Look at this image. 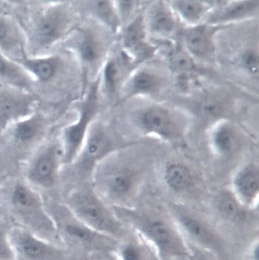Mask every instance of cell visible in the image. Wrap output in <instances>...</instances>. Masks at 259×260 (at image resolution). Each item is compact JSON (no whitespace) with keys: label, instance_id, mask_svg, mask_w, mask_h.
<instances>
[{"label":"cell","instance_id":"obj_1","mask_svg":"<svg viewBox=\"0 0 259 260\" xmlns=\"http://www.w3.org/2000/svg\"><path fill=\"white\" fill-rule=\"evenodd\" d=\"M0 208L16 225L55 244L57 232L40 192L23 178L14 180L6 189Z\"/></svg>","mask_w":259,"mask_h":260},{"label":"cell","instance_id":"obj_2","mask_svg":"<svg viewBox=\"0 0 259 260\" xmlns=\"http://www.w3.org/2000/svg\"><path fill=\"white\" fill-rule=\"evenodd\" d=\"M72 2L50 3L41 9L24 30L26 55L38 56L66 41L79 24V15Z\"/></svg>","mask_w":259,"mask_h":260},{"label":"cell","instance_id":"obj_3","mask_svg":"<svg viewBox=\"0 0 259 260\" xmlns=\"http://www.w3.org/2000/svg\"><path fill=\"white\" fill-rule=\"evenodd\" d=\"M114 36L104 26L90 18L80 23L66 40L78 59L85 88L89 81L90 84L100 77L113 50Z\"/></svg>","mask_w":259,"mask_h":260},{"label":"cell","instance_id":"obj_4","mask_svg":"<svg viewBox=\"0 0 259 260\" xmlns=\"http://www.w3.org/2000/svg\"><path fill=\"white\" fill-rule=\"evenodd\" d=\"M92 175L95 192L113 201L130 200L138 185V171L132 159L117 151L100 162Z\"/></svg>","mask_w":259,"mask_h":260},{"label":"cell","instance_id":"obj_5","mask_svg":"<svg viewBox=\"0 0 259 260\" xmlns=\"http://www.w3.org/2000/svg\"><path fill=\"white\" fill-rule=\"evenodd\" d=\"M50 122L43 114H33L11 125L0 137L5 150L22 168L29 156L46 140Z\"/></svg>","mask_w":259,"mask_h":260},{"label":"cell","instance_id":"obj_6","mask_svg":"<svg viewBox=\"0 0 259 260\" xmlns=\"http://www.w3.org/2000/svg\"><path fill=\"white\" fill-rule=\"evenodd\" d=\"M83 99L79 116L64 127L59 138L63 151V164H72L79 154L89 129L101 107V76L90 84Z\"/></svg>","mask_w":259,"mask_h":260},{"label":"cell","instance_id":"obj_7","mask_svg":"<svg viewBox=\"0 0 259 260\" xmlns=\"http://www.w3.org/2000/svg\"><path fill=\"white\" fill-rule=\"evenodd\" d=\"M62 164L63 151L59 138L46 140L22 167L23 178L39 191L50 189L57 181Z\"/></svg>","mask_w":259,"mask_h":260},{"label":"cell","instance_id":"obj_8","mask_svg":"<svg viewBox=\"0 0 259 260\" xmlns=\"http://www.w3.org/2000/svg\"><path fill=\"white\" fill-rule=\"evenodd\" d=\"M139 229L153 243L164 260H183L190 256L189 249L177 228L164 219L135 217Z\"/></svg>","mask_w":259,"mask_h":260},{"label":"cell","instance_id":"obj_9","mask_svg":"<svg viewBox=\"0 0 259 260\" xmlns=\"http://www.w3.org/2000/svg\"><path fill=\"white\" fill-rule=\"evenodd\" d=\"M68 206L77 217L92 229L106 234L117 233L116 219L94 189L75 190L69 198Z\"/></svg>","mask_w":259,"mask_h":260},{"label":"cell","instance_id":"obj_10","mask_svg":"<svg viewBox=\"0 0 259 260\" xmlns=\"http://www.w3.org/2000/svg\"><path fill=\"white\" fill-rule=\"evenodd\" d=\"M146 62L129 77L121 91L117 105L135 98L155 99L167 93L171 84L169 74Z\"/></svg>","mask_w":259,"mask_h":260},{"label":"cell","instance_id":"obj_11","mask_svg":"<svg viewBox=\"0 0 259 260\" xmlns=\"http://www.w3.org/2000/svg\"><path fill=\"white\" fill-rule=\"evenodd\" d=\"M116 143L109 130L103 124L94 122L73 164L82 175H92L100 162L116 151Z\"/></svg>","mask_w":259,"mask_h":260},{"label":"cell","instance_id":"obj_12","mask_svg":"<svg viewBox=\"0 0 259 260\" xmlns=\"http://www.w3.org/2000/svg\"><path fill=\"white\" fill-rule=\"evenodd\" d=\"M39 101L33 92L0 83V137L13 124L35 113Z\"/></svg>","mask_w":259,"mask_h":260},{"label":"cell","instance_id":"obj_13","mask_svg":"<svg viewBox=\"0 0 259 260\" xmlns=\"http://www.w3.org/2000/svg\"><path fill=\"white\" fill-rule=\"evenodd\" d=\"M233 26L213 25L202 23L192 26H183L178 39L198 63L202 62L212 64L216 62L217 55V35L221 30Z\"/></svg>","mask_w":259,"mask_h":260},{"label":"cell","instance_id":"obj_14","mask_svg":"<svg viewBox=\"0 0 259 260\" xmlns=\"http://www.w3.org/2000/svg\"><path fill=\"white\" fill-rule=\"evenodd\" d=\"M146 29L151 42H175L184 26L169 1L149 2L143 11Z\"/></svg>","mask_w":259,"mask_h":260},{"label":"cell","instance_id":"obj_15","mask_svg":"<svg viewBox=\"0 0 259 260\" xmlns=\"http://www.w3.org/2000/svg\"><path fill=\"white\" fill-rule=\"evenodd\" d=\"M15 260H61V251L55 244L15 224L10 234Z\"/></svg>","mask_w":259,"mask_h":260},{"label":"cell","instance_id":"obj_16","mask_svg":"<svg viewBox=\"0 0 259 260\" xmlns=\"http://www.w3.org/2000/svg\"><path fill=\"white\" fill-rule=\"evenodd\" d=\"M144 10L124 26L119 34V47L140 65L149 61L157 49L149 39L144 20Z\"/></svg>","mask_w":259,"mask_h":260},{"label":"cell","instance_id":"obj_17","mask_svg":"<svg viewBox=\"0 0 259 260\" xmlns=\"http://www.w3.org/2000/svg\"><path fill=\"white\" fill-rule=\"evenodd\" d=\"M140 65L120 47L118 51H112L106 60L101 74V83L111 99L117 104L121 91L133 72Z\"/></svg>","mask_w":259,"mask_h":260},{"label":"cell","instance_id":"obj_18","mask_svg":"<svg viewBox=\"0 0 259 260\" xmlns=\"http://www.w3.org/2000/svg\"><path fill=\"white\" fill-rule=\"evenodd\" d=\"M259 1L216 2L204 22L219 26H233L251 20L258 14Z\"/></svg>","mask_w":259,"mask_h":260},{"label":"cell","instance_id":"obj_19","mask_svg":"<svg viewBox=\"0 0 259 260\" xmlns=\"http://www.w3.org/2000/svg\"><path fill=\"white\" fill-rule=\"evenodd\" d=\"M24 29L13 18L0 15V52L16 60L26 54Z\"/></svg>","mask_w":259,"mask_h":260},{"label":"cell","instance_id":"obj_20","mask_svg":"<svg viewBox=\"0 0 259 260\" xmlns=\"http://www.w3.org/2000/svg\"><path fill=\"white\" fill-rule=\"evenodd\" d=\"M179 220L181 229L192 240L218 254L224 251V241L213 227L189 215H181Z\"/></svg>","mask_w":259,"mask_h":260},{"label":"cell","instance_id":"obj_21","mask_svg":"<svg viewBox=\"0 0 259 260\" xmlns=\"http://www.w3.org/2000/svg\"><path fill=\"white\" fill-rule=\"evenodd\" d=\"M167 56V68L173 75L182 79L184 85L200 72L199 63L187 51L178 39L173 44Z\"/></svg>","mask_w":259,"mask_h":260},{"label":"cell","instance_id":"obj_22","mask_svg":"<svg viewBox=\"0 0 259 260\" xmlns=\"http://www.w3.org/2000/svg\"><path fill=\"white\" fill-rule=\"evenodd\" d=\"M171 114L168 110L159 105L147 106L138 114L140 126L148 133L160 136H169L172 128Z\"/></svg>","mask_w":259,"mask_h":260},{"label":"cell","instance_id":"obj_23","mask_svg":"<svg viewBox=\"0 0 259 260\" xmlns=\"http://www.w3.org/2000/svg\"><path fill=\"white\" fill-rule=\"evenodd\" d=\"M177 17L184 26H192L204 22L216 2L169 1Z\"/></svg>","mask_w":259,"mask_h":260},{"label":"cell","instance_id":"obj_24","mask_svg":"<svg viewBox=\"0 0 259 260\" xmlns=\"http://www.w3.org/2000/svg\"><path fill=\"white\" fill-rule=\"evenodd\" d=\"M0 83L33 92V78L17 62L0 52Z\"/></svg>","mask_w":259,"mask_h":260},{"label":"cell","instance_id":"obj_25","mask_svg":"<svg viewBox=\"0 0 259 260\" xmlns=\"http://www.w3.org/2000/svg\"><path fill=\"white\" fill-rule=\"evenodd\" d=\"M85 7L91 16L90 18L98 21L109 29L114 36L120 34L122 25L115 2H85Z\"/></svg>","mask_w":259,"mask_h":260},{"label":"cell","instance_id":"obj_26","mask_svg":"<svg viewBox=\"0 0 259 260\" xmlns=\"http://www.w3.org/2000/svg\"><path fill=\"white\" fill-rule=\"evenodd\" d=\"M236 187L241 197L251 201L256 197L259 189V173L253 166L243 169L235 180Z\"/></svg>","mask_w":259,"mask_h":260},{"label":"cell","instance_id":"obj_27","mask_svg":"<svg viewBox=\"0 0 259 260\" xmlns=\"http://www.w3.org/2000/svg\"><path fill=\"white\" fill-rule=\"evenodd\" d=\"M165 179L168 185L174 191H181L187 189L191 182L189 169L180 164H172L166 169Z\"/></svg>","mask_w":259,"mask_h":260},{"label":"cell","instance_id":"obj_28","mask_svg":"<svg viewBox=\"0 0 259 260\" xmlns=\"http://www.w3.org/2000/svg\"><path fill=\"white\" fill-rule=\"evenodd\" d=\"M15 224L0 208V260H15L10 234Z\"/></svg>","mask_w":259,"mask_h":260},{"label":"cell","instance_id":"obj_29","mask_svg":"<svg viewBox=\"0 0 259 260\" xmlns=\"http://www.w3.org/2000/svg\"><path fill=\"white\" fill-rule=\"evenodd\" d=\"M218 210L226 219L241 221L243 218L242 211L235 199L229 193L221 195L218 202Z\"/></svg>","mask_w":259,"mask_h":260},{"label":"cell","instance_id":"obj_30","mask_svg":"<svg viewBox=\"0 0 259 260\" xmlns=\"http://www.w3.org/2000/svg\"><path fill=\"white\" fill-rule=\"evenodd\" d=\"M214 144L218 151L223 154L231 153L235 149L237 141L231 127L224 125L218 128L214 138Z\"/></svg>","mask_w":259,"mask_h":260},{"label":"cell","instance_id":"obj_31","mask_svg":"<svg viewBox=\"0 0 259 260\" xmlns=\"http://www.w3.org/2000/svg\"><path fill=\"white\" fill-rule=\"evenodd\" d=\"M141 3V2L138 1L115 2L122 27L144 10L141 7L144 5Z\"/></svg>","mask_w":259,"mask_h":260},{"label":"cell","instance_id":"obj_32","mask_svg":"<svg viewBox=\"0 0 259 260\" xmlns=\"http://www.w3.org/2000/svg\"><path fill=\"white\" fill-rule=\"evenodd\" d=\"M67 227V231L70 235L75 236L79 240H88L91 238V235H90L89 232L86 230L82 226L75 224H69Z\"/></svg>","mask_w":259,"mask_h":260},{"label":"cell","instance_id":"obj_33","mask_svg":"<svg viewBox=\"0 0 259 260\" xmlns=\"http://www.w3.org/2000/svg\"><path fill=\"white\" fill-rule=\"evenodd\" d=\"M124 260H142V256L139 249L134 246L129 245L122 251Z\"/></svg>","mask_w":259,"mask_h":260},{"label":"cell","instance_id":"obj_34","mask_svg":"<svg viewBox=\"0 0 259 260\" xmlns=\"http://www.w3.org/2000/svg\"><path fill=\"white\" fill-rule=\"evenodd\" d=\"M3 192H4V187H3L2 186H1V185H0V202H1L2 198H3Z\"/></svg>","mask_w":259,"mask_h":260}]
</instances>
